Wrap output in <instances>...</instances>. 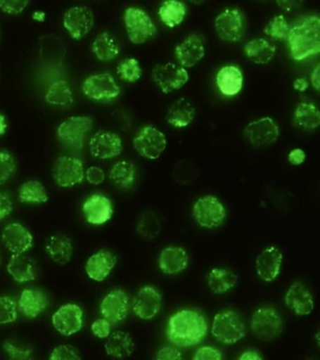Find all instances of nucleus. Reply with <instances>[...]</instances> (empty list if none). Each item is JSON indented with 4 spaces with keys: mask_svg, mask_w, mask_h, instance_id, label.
<instances>
[{
    "mask_svg": "<svg viewBox=\"0 0 320 360\" xmlns=\"http://www.w3.org/2000/svg\"><path fill=\"white\" fill-rule=\"evenodd\" d=\"M209 326L206 318L195 309H181L168 319L167 337L179 347H192L206 338Z\"/></svg>",
    "mask_w": 320,
    "mask_h": 360,
    "instance_id": "1",
    "label": "nucleus"
},
{
    "mask_svg": "<svg viewBox=\"0 0 320 360\" xmlns=\"http://www.w3.org/2000/svg\"><path fill=\"white\" fill-rule=\"evenodd\" d=\"M286 41L288 42L292 58L302 61L320 52V18L308 15L299 24L290 27Z\"/></svg>",
    "mask_w": 320,
    "mask_h": 360,
    "instance_id": "2",
    "label": "nucleus"
},
{
    "mask_svg": "<svg viewBox=\"0 0 320 360\" xmlns=\"http://www.w3.org/2000/svg\"><path fill=\"white\" fill-rule=\"evenodd\" d=\"M212 333L218 342L234 345L245 337L246 326L237 311L223 309L213 318Z\"/></svg>",
    "mask_w": 320,
    "mask_h": 360,
    "instance_id": "3",
    "label": "nucleus"
},
{
    "mask_svg": "<svg viewBox=\"0 0 320 360\" xmlns=\"http://www.w3.org/2000/svg\"><path fill=\"white\" fill-rule=\"evenodd\" d=\"M251 329L257 339L271 342L283 333V318L277 309L261 307L252 315Z\"/></svg>",
    "mask_w": 320,
    "mask_h": 360,
    "instance_id": "4",
    "label": "nucleus"
},
{
    "mask_svg": "<svg viewBox=\"0 0 320 360\" xmlns=\"http://www.w3.org/2000/svg\"><path fill=\"white\" fill-rule=\"evenodd\" d=\"M193 216L199 226L215 229L224 224L226 217V207L215 196L200 197L193 208Z\"/></svg>",
    "mask_w": 320,
    "mask_h": 360,
    "instance_id": "5",
    "label": "nucleus"
},
{
    "mask_svg": "<svg viewBox=\"0 0 320 360\" xmlns=\"http://www.w3.org/2000/svg\"><path fill=\"white\" fill-rule=\"evenodd\" d=\"M124 22L129 39L134 44H143L153 38L156 27L153 19L141 8H128L124 13Z\"/></svg>",
    "mask_w": 320,
    "mask_h": 360,
    "instance_id": "6",
    "label": "nucleus"
},
{
    "mask_svg": "<svg viewBox=\"0 0 320 360\" xmlns=\"http://www.w3.org/2000/svg\"><path fill=\"white\" fill-rule=\"evenodd\" d=\"M81 89L87 97L99 103L116 100L122 92L113 76L105 72L89 76Z\"/></svg>",
    "mask_w": 320,
    "mask_h": 360,
    "instance_id": "7",
    "label": "nucleus"
},
{
    "mask_svg": "<svg viewBox=\"0 0 320 360\" xmlns=\"http://www.w3.org/2000/svg\"><path fill=\"white\" fill-rule=\"evenodd\" d=\"M133 145L137 153L148 160H157L167 146L164 132L153 126H146L134 138Z\"/></svg>",
    "mask_w": 320,
    "mask_h": 360,
    "instance_id": "8",
    "label": "nucleus"
},
{
    "mask_svg": "<svg viewBox=\"0 0 320 360\" xmlns=\"http://www.w3.org/2000/svg\"><path fill=\"white\" fill-rule=\"evenodd\" d=\"M94 128V121L89 117L67 118L58 128L60 142L70 148H81L85 145L87 137Z\"/></svg>",
    "mask_w": 320,
    "mask_h": 360,
    "instance_id": "9",
    "label": "nucleus"
},
{
    "mask_svg": "<svg viewBox=\"0 0 320 360\" xmlns=\"http://www.w3.org/2000/svg\"><path fill=\"white\" fill-rule=\"evenodd\" d=\"M153 78L165 94L176 91L189 81V73L185 68L175 63L156 65L153 70Z\"/></svg>",
    "mask_w": 320,
    "mask_h": 360,
    "instance_id": "10",
    "label": "nucleus"
},
{
    "mask_svg": "<svg viewBox=\"0 0 320 360\" xmlns=\"http://www.w3.org/2000/svg\"><path fill=\"white\" fill-rule=\"evenodd\" d=\"M216 33L222 41L238 42L243 38L244 19L243 13L236 8H226L215 20Z\"/></svg>",
    "mask_w": 320,
    "mask_h": 360,
    "instance_id": "11",
    "label": "nucleus"
},
{
    "mask_svg": "<svg viewBox=\"0 0 320 360\" xmlns=\"http://www.w3.org/2000/svg\"><path fill=\"white\" fill-rule=\"evenodd\" d=\"M85 176L83 162L75 157L63 156L56 160L53 177L61 188H71L80 184Z\"/></svg>",
    "mask_w": 320,
    "mask_h": 360,
    "instance_id": "12",
    "label": "nucleus"
},
{
    "mask_svg": "<svg viewBox=\"0 0 320 360\" xmlns=\"http://www.w3.org/2000/svg\"><path fill=\"white\" fill-rule=\"evenodd\" d=\"M244 136L254 146H267L276 142L280 135L279 127L271 117L258 118L244 129Z\"/></svg>",
    "mask_w": 320,
    "mask_h": 360,
    "instance_id": "13",
    "label": "nucleus"
},
{
    "mask_svg": "<svg viewBox=\"0 0 320 360\" xmlns=\"http://www.w3.org/2000/svg\"><path fill=\"white\" fill-rule=\"evenodd\" d=\"M94 25V16L91 8L75 6L69 8L63 17V25L72 39L80 41L88 35Z\"/></svg>",
    "mask_w": 320,
    "mask_h": 360,
    "instance_id": "14",
    "label": "nucleus"
},
{
    "mask_svg": "<svg viewBox=\"0 0 320 360\" xmlns=\"http://www.w3.org/2000/svg\"><path fill=\"white\" fill-rule=\"evenodd\" d=\"M83 317L84 312L80 306L74 303L65 304L53 314V326L63 336H72L82 329Z\"/></svg>",
    "mask_w": 320,
    "mask_h": 360,
    "instance_id": "15",
    "label": "nucleus"
},
{
    "mask_svg": "<svg viewBox=\"0 0 320 360\" xmlns=\"http://www.w3.org/2000/svg\"><path fill=\"white\" fill-rule=\"evenodd\" d=\"M129 309L130 300L126 292L122 289H115L109 292L103 298L100 305L101 314L111 325L123 322L127 318Z\"/></svg>",
    "mask_w": 320,
    "mask_h": 360,
    "instance_id": "16",
    "label": "nucleus"
},
{
    "mask_svg": "<svg viewBox=\"0 0 320 360\" xmlns=\"http://www.w3.org/2000/svg\"><path fill=\"white\" fill-rule=\"evenodd\" d=\"M162 308V295L153 285L142 287L133 300V311L142 320H151L159 314Z\"/></svg>",
    "mask_w": 320,
    "mask_h": 360,
    "instance_id": "17",
    "label": "nucleus"
},
{
    "mask_svg": "<svg viewBox=\"0 0 320 360\" xmlns=\"http://www.w3.org/2000/svg\"><path fill=\"white\" fill-rule=\"evenodd\" d=\"M89 149L92 156L96 159H113L122 154V140L116 132L100 131L92 136Z\"/></svg>",
    "mask_w": 320,
    "mask_h": 360,
    "instance_id": "18",
    "label": "nucleus"
},
{
    "mask_svg": "<svg viewBox=\"0 0 320 360\" xmlns=\"http://www.w3.org/2000/svg\"><path fill=\"white\" fill-rule=\"evenodd\" d=\"M1 238L4 246L13 255L29 252L32 249L34 241L30 230L18 222L8 224L2 231Z\"/></svg>",
    "mask_w": 320,
    "mask_h": 360,
    "instance_id": "19",
    "label": "nucleus"
},
{
    "mask_svg": "<svg viewBox=\"0 0 320 360\" xmlns=\"http://www.w3.org/2000/svg\"><path fill=\"white\" fill-rule=\"evenodd\" d=\"M283 263V253L277 247L266 248L257 256L255 269L258 277L266 283L276 280L281 272Z\"/></svg>",
    "mask_w": 320,
    "mask_h": 360,
    "instance_id": "20",
    "label": "nucleus"
},
{
    "mask_svg": "<svg viewBox=\"0 0 320 360\" xmlns=\"http://www.w3.org/2000/svg\"><path fill=\"white\" fill-rule=\"evenodd\" d=\"M83 213L89 224H103L113 216V205L110 199L103 194H94L84 202Z\"/></svg>",
    "mask_w": 320,
    "mask_h": 360,
    "instance_id": "21",
    "label": "nucleus"
},
{
    "mask_svg": "<svg viewBox=\"0 0 320 360\" xmlns=\"http://www.w3.org/2000/svg\"><path fill=\"white\" fill-rule=\"evenodd\" d=\"M286 305L299 316H306L314 311V303L310 290L302 283L292 284L285 297Z\"/></svg>",
    "mask_w": 320,
    "mask_h": 360,
    "instance_id": "22",
    "label": "nucleus"
},
{
    "mask_svg": "<svg viewBox=\"0 0 320 360\" xmlns=\"http://www.w3.org/2000/svg\"><path fill=\"white\" fill-rule=\"evenodd\" d=\"M205 53L206 50L200 37L191 35L176 47L175 58L181 67L189 69L202 60Z\"/></svg>",
    "mask_w": 320,
    "mask_h": 360,
    "instance_id": "23",
    "label": "nucleus"
},
{
    "mask_svg": "<svg viewBox=\"0 0 320 360\" xmlns=\"http://www.w3.org/2000/svg\"><path fill=\"white\" fill-rule=\"evenodd\" d=\"M116 264L117 257L113 252L108 250H101L92 255L87 261L85 266L87 275L92 281L101 283L111 274Z\"/></svg>",
    "mask_w": 320,
    "mask_h": 360,
    "instance_id": "24",
    "label": "nucleus"
},
{
    "mask_svg": "<svg viewBox=\"0 0 320 360\" xmlns=\"http://www.w3.org/2000/svg\"><path fill=\"white\" fill-rule=\"evenodd\" d=\"M158 263L164 274L177 275L187 269L189 255L184 248L169 246L165 248L160 253Z\"/></svg>",
    "mask_w": 320,
    "mask_h": 360,
    "instance_id": "25",
    "label": "nucleus"
},
{
    "mask_svg": "<svg viewBox=\"0 0 320 360\" xmlns=\"http://www.w3.org/2000/svg\"><path fill=\"white\" fill-rule=\"evenodd\" d=\"M216 84L222 94L233 97L241 92L243 86V75L240 68L227 65L221 68L216 75Z\"/></svg>",
    "mask_w": 320,
    "mask_h": 360,
    "instance_id": "26",
    "label": "nucleus"
},
{
    "mask_svg": "<svg viewBox=\"0 0 320 360\" xmlns=\"http://www.w3.org/2000/svg\"><path fill=\"white\" fill-rule=\"evenodd\" d=\"M49 307V298L37 289H25L19 297L18 309L29 319H34Z\"/></svg>",
    "mask_w": 320,
    "mask_h": 360,
    "instance_id": "27",
    "label": "nucleus"
},
{
    "mask_svg": "<svg viewBox=\"0 0 320 360\" xmlns=\"http://www.w3.org/2000/svg\"><path fill=\"white\" fill-rule=\"evenodd\" d=\"M46 250L54 263L64 266L72 260L74 246L72 240L63 233H55L46 242Z\"/></svg>",
    "mask_w": 320,
    "mask_h": 360,
    "instance_id": "28",
    "label": "nucleus"
},
{
    "mask_svg": "<svg viewBox=\"0 0 320 360\" xmlns=\"http://www.w3.org/2000/svg\"><path fill=\"white\" fill-rule=\"evenodd\" d=\"M8 273L18 283H29L36 278L35 263L25 253H15L7 266Z\"/></svg>",
    "mask_w": 320,
    "mask_h": 360,
    "instance_id": "29",
    "label": "nucleus"
},
{
    "mask_svg": "<svg viewBox=\"0 0 320 360\" xmlns=\"http://www.w3.org/2000/svg\"><path fill=\"white\" fill-rule=\"evenodd\" d=\"M134 348L133 338L124 331L110 333L105 343L106 354L113 359H127L133 354Z\"/></svg>",
    "mask_w": 320,
    "mask_h": 360,
    "instance_id": "30",
    "label": "nucleus"
},
{
    "mask_svg": "<svg viewBox=\"0 0 320 360\" xmlns=\"http://www.w3.org/2000/svg\"><path fill=\"white\" fill-rule=\"evenodd\" d=\"M196 109L191 101L185 98H179L170 106L167 114V121L176 129H184L195 120Z\"/></svg>",
    "mask_w": 320,
    "mask_h": 360,
    "instance_id": "31",
    "label": "nucleus"
},
{
    "mask_svg": "<svg viewBox=\"0 0 320 360\" xmlns=\"http://www.w3.org/2000/svg\"><path fill=\"white\" fill-rule=\"evenodd\" d=\"M46 101L58 109L70 108L74 104V93L68 82L60 79L50 84L46 94Z\"/></svg>",
    "mask_w": 320,
    "mask_h": 360,
    "instance_id": "32",
    "label": "nucleus"
},
{
    "mask_svg": "<svg viewBox=\"0 0 320 360\" xmlns=\"http://www.w3.org/2000/svg\"><path fill=\"white\" fill-rule=\"evenodd\" d=\"M244 53L249 60L257 65H266L274 58L276 47L268 39H251L244 46Z\"/></svg>",
    "mask_w": 320,
    "mask_h": 360,
    "instance_id": "33",
    "label": "nucleus"
},
{
    "mask_svg": "<svg viewBox=\"0 0 320 360\" xmlns=\"http://www.w3.org/2000/svg\"><path fill=\"white\" fill-rule=\"evenodd\" d=\"M293 121L297 128L305 131H313L320 125L319 109L310 101H303L295 109Z\"/></svg>",
    "mask_w": 320,
    "mask_h": 360,
    "instance_id": "34",
    "label": "nucleus"
},
{
    "mask_svg": "<svg viewBox=\"0 0 320 360\" xmlns=\"http://www.w3.org/2000/svg\"><path fill=\"white\" fill-rule=\"evenodd\" d=\"M238 283V276L235 272L224 267H215L210 270L207 276V285L215 295H224L234 288Z\"/></svg>",
    "mask_w": 320,
    "mask_h": 360,
    "instance_id": "35",
    "label": "nucleus"
},
{
    "mask_svg": "<svg viewBox=\"0 0 320 360\" xmlns=\"http://www.w3.org/2000/svg\"><path fill=\"white\" fill-rule=\"evenodd\" d=\"M92 52L101 62H110L120 55V48L116 39L108 32L99 34L92 44Z\"/></svg>",
    "mask_w": 320,
    "mask_h": 360,
    "instance_id": "36",
    "label": "nucleus"
},
{
    "mask_svg": "<svg viewBox=\"0 0 320 360\" xmlns=\"http://www.w3.org/2000/svg\"><path fill=\"white\" fill-rule=\"evenodd\" d=\"M187 8L181 0H165L158 11L161 21L167 27H179L186 17Z\"/></svg>",
    "mask_w": 320,
    "mask_h": 360,
    "instance_id": "37",
    "label": "nucleus"
},
{
    "mask_svg": "<svg viewBox=\"0 0 320 360\" xmlns=\"http://www.w3.org/2000/svg\"><path fill=\"white\" fill-rule=\"evenodd\" d=\"M109 179L117 188L129 190L136 182V166L129 160H120L115 163L113 167L111 168Z\"/></svg>",
    "mask_w": 320,
    "mask_h": 360,
    "instance_id": "38",
    "label": "nucleus"
},
{
    "mask_svg": "<svg viewBox=\"0 0 320 360\" xmlns=\"http://www.w3.org/2000/svg\"><path fill=\"white\" fill-rule=\"evenodd\" d=\"M19 200L25 204L41 205L49 202V195L43 183L29 180L19 190Z\"/></svg>",
    "mask_w": 320,
    "mask_h": 360,
    "instance_id": "39",
    "label": "nucleus"
},
{
    "mask_svg": "<svg viewBox=\"0 0 320 360\" xmlns=\"http://www.w3.org/2000/svg\"><path fill=\"white\" fill-rule=\"evenodd\" d=\"M162 228V225L158 214L150 210L140 217L136 230L140 238L150 242L160 235Z\"/></svg>",
    "mask_w": 320,
    "mask_h": 360,
    "instance_id": "40",
    "label": "nucleus"
},
{
    "mask_svg": "<svg viewBox=\"0 0 320 360\" xmlns=\"http://www.w3.org/2000/svg\"><path fill=\"white\" fill-rule=\"evenodd\" d=\"M289 31H290V25L286 17L277 15L269 22L264 32L275 41H286L288 38Z\"/></svg>",
    "mask_w": 320,
    "mask_h": 360,
    "instance_id": "41",
    "label": "nucleus"
},
{
    "mask_svg": "<svg viewBox=\"0 0 320 360\" xmlns=\"http://www.w3.org/2000/svg\"><path fill=\"white\" fill-rule=\"evenodd\" d=\"M117 75L123 81L136 83L141 78L142 68L136 58H126L117 67Z\"/></svg>",
    "mask_w": 320,
    "mask_h": 360,
    "instance_id": "42",
    "label": "nucleus"
},
{
    "mask_svg": "<svg viewBox=\"0 0 320 360\" xmlns=\"http://www.w3.org/2000/svg\"><path fill=\"white\" fill-rule=\"evenodd\" d=\"M18 316V306L12 297H0V325L15 322Z\"/></svg>",
    "mask_w": 320,
    "mask_h": 360,
    "instance_id": "43",
    "label": "nucleus"
},
{
    "mask_svg": "<svg viewBox=\"0 0 320 360\" xmlns=\"http://www.w3.org/2000/svg\"><path fill=\"white\" fill-rule=\"evenodd\" d=\"M4 348L11 359L26 360L32 359L33 348L32 346L7 340L4 343Z\"/></svg>",
    "mask_w": 320,
    "mask_h": 360,
    "instance_id": "44",
    "label": "nucleus"
},
{
    "mask_svg": "<svg viewBox=\"0 0 320 360\" xmlns=\"http://www.w3.org/2000/svg\"><path fill=\"white\" fill-rule=\"evenodd\" d=\"M16 168L15 160L7 151H0V185H4L12 177Z\"/></svg>",
    "mask_w": 320,
    "mask_h": 360,
    "instance_id": "45",
    "label": "nucleus"
},
{
    "mask_svg": "<svg viewBox=\"0 0 320 360\" xmlns=\"http://www.w3.org/2000/svg\"><path fill=\"white\" fill-rule=\"evenodd\" d=\"M52 360H77L82 359L78 349L70 345H58L50 354Z\"/></svg>",
    "mask_w": 320,
    "mask_h": 360,
    "instance_id": "46",
    "label": "nucleus"
},
{
    "mask_svg": "<svg viewBox=\"0 0 320 360\" xmlns=\"http://www.w3.org/2000/svg\"><path fill=\"white\" fill-rule=\"evenodd\" d=\"M30 0H0V10L10 15H16L23 13Z\"/></svg>",
    "mask_w": 320,
    "mask_h": 360,
    "instance_id": "47",
    "label": "nucleus"
},
{
    "mask_svg": "<svg viewBox=\"0 0 320 360\" xmlns=\"http://www.w3.org/2000/svg\"><path fill=\"white\" fill-rule=\"evenodd\" d=\"M91 331L99 339H106L111 333V323L105 318H99L92 323Z\"/></svg>",
    "mask_w": 320,
    "mask_h": 360,
    "instance_id": "48",
    "label": "nucleus"
},
{
    "mask_svg": "<svg viewBox=\"0 0 320 360\" xmlns=\"http://www.w3.org/2000/svg\"><path fill=\"white\" fill-rule=\"evenodd\" d=\"M223 359L224 356L221 352L212 346H203V347L199 348L193 356L195 360H221Z\"/></svg>",
    "mask_w": 320,
    "mask_h": 360,
    "instance_id": "49",
    "label": "nucleus"
},
{
    "mask_svg": "<svg viewBox=\"0 0 320 360\" xmlns=\"http://www.w3.org/2000/svg\"><path fill=\"white\" fill-rule=\"evenodd\" d=\"M85 177L87 181L91 183V185L98 186L105 181V174L102 168L98 167V166H91L87 169Z\"/></svg>",
    "mask_w": 320,
    "mask_h": 360,
    "instance_id": "50",
    "label": "nucleus"
},
{
    "mask_svg": "<svg viewBox=\"0 0 320 360\" xmlns=\"http://www.w3.org/2000/svg\"><path fill=\"white\" fill-rule=\"evenodd\" d=\"M182 357L181 352L173 346H165L157 352L156 359L158 360H181Z\"/></svg>",
    "mask_w": 320,
    "mask_h": 360,
    "instance_id": "51",
    "label": "nucleus"
},
{
    "mask_svg": "<svg viewBox=\"0 0 320 360\" xmlns=\"http://www.w3.org/2000/svg\"><path fill=\"white\" fill-rule=\"evenodd\" d=\"M13 208V201L7 193L0 191V221L9 216Z\"/></svg>",
    "mask_w": 320,
    "mask_h": 360,
    "instance_id": "52",
    "label": "nucleus"
},
{
    "mask_svg": "<svg viewBox=\"0 0 320 360\" xmlns=\"http://www.w3.org/2000/svg\"><path fill=\"white\" fill-rule=\"evenodd\" d=\"M303 1L305 0H275L280 10L286 11V13L299 10L302 7Z\"/></svg>",
    "mask_w": 320,
    "mask_h": 360,
    "instance_id": "53",
    "label": "nucleus"
},
{
    "mask_svg": "<svg viewBox=\"0 0 320 360\" xmlns=\"http://www.w3.org/2000/svg\"><path fill=\"white\" fill-rule=\"evenodd\" d=\"M306 154L302 148H295L288 154V162L292 165L297 166L305 162Z\"/></svg>",
    "mask_w": 320,
    "mask_h": 360,
    "instance_id": "54",
    "label": "nucleus"
},
{
    "mask_svg": "<svg viewBox=\"0 0 320 360\" xmlns=\"http://www.w3.org/2000/svg\"><path fill=\"white\" fill-rule=\"evenodd\" d=\"M240 360H263L264 357L261 356L257 351L247 350L243 352V354L238 357Z\"/></svg>",
    "mask_w": 320,
    "mask_h": 360,
    "instance_id": "55",
    "label": "nucleus"
},
{
    "mask_svg": "<svg viewBox=\"0 0 320 360\" xmlns=\"http://www.w3.org/2000/svg\"><path fill=\"white\" fill-rule=\"evenodd\" d=\"M311 83L313 84V87L316 90L317 92L320 89V66L317 65L311 75Z\"/></svg>",
    "mask_w": 320,
    "mask_h": 360,
    "instance_id": "56",
    "label": "nucleus"
},
{
    "mask_svg": "<svg viewBox=\"0 0 320 360\" xmlns=\"http://www.w3.org/2000/svg\"><path fill=\"white\" fill-rule=\"evenodd\" d=\"M293 87L297 91L305 92L308 89L309 82L305 78H297L294 81Z\"/></svg>",
    "mask_w": 320,
    "mask_h": 360,
    "instance_id": "57",
    "label": "nucleus"
},
{
    "mask_svg": "<svg viewBox=\"0 0 320 360\" xmlns=\"http://www.w3.org/2000/svg\"><path fill=\"white\" fill-rule=\"evenodd\" d=\"M7 128L8 124L6 118H5L4 115L0 114V137L5 134V132L7 131Z\"/></svg>",
    "mask_w": 320,
    "mask_h": 360,
    "instance_id": "58",
    "label": "nucleus"
},
{
    "mask_svg": "<svg viewBox=\"0 0 320 360\" xmlns=\"http://www.w3.org/2000/svg\"><path fill=\"white\" fill-rule=\"evenodd\" d=\"M190 3H192L193 5L199 6L203 4L204 2H206V0H188Z\"/></svg>",
    "mask_w": 320,
    "mask_h": 360,
    "instance_id": "59",
    "label": "nucleus"
}]
</instances>
